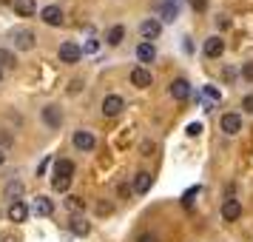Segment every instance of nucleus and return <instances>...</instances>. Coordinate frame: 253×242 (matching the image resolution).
Segmentation results:
<instances>
[{
  "instance_id": "obj_4",
  "label": "nucleus",
  "mask_w": 253,
  "mask_h": 242,
  "mask_svg": "<svg viewBox=\"0 0 253 242\" xmlns=\"http://www.w3.org/2000/svg\"><path fill=\"white\" fill-rule=\"evenodd\" d=\"M123 108H126V100H123L120 94H108V97L103 100V114L105 117H117Z\"/></svg>"
},
{
  "instance_id": "obj_32",
  "label": "nucleus",
  "mask_w": 253,
  "mask_h": 242,
  "mask_svg": "<svg viewBox=\"0 0 253 242\" xmlns=\"http://www.w3.org/2000/svg\"><path fill=\"white\" fill-rule=\"evenodd\" d=\"M205 94H208V97H211V100H216V97H219V92H216V89H213V86H208V89H205Z\"/></svg>"
},
{
  "instance_id": "obj_11",
  "label": "nucleus",
  "mask_w": 253,
  "mask_h": 242,
  "mask_svg": "<svg viewBox=\"0 0 253 242\" xmlns=\"http://www.w3.org/2000/svg\"><path fill=\"white\" fill-rule=\"evenodd\" d=\"M222 51H225L222 37H208L205 40V57H222Z\"/></svg>"
},
{
  "instance_id": "obj_22",
  "label": "nucleus",
  "mask_w": 253,
  "mask_h": 242,
  "mask_svg": "<svg viewBox=\"0 0 253 242\" xmlns=\"http://www.w3.org/2000/svg\"><path fill=\"white\" fill-rule=\"evenodd\" d=\"M160 12H162L165 20H173V17H176V6H173V3H165V6H160Z\"/></svg>"
},
{
  "instance_id": "obj_5",
  "label": "nucleus",
  "mask_w": 253,
  "mask_h": 242,
  "mask_svg": "<svg viewBox=\"0 0 253 242\" xmlns=\"http://www.w3.org/2000/svg\"><path fill=\"white\" fill-rule=\"evenodd\" d=\"M219 126H222V131H225L228 137H233V134H239L242 131V117L239 114H222Z\"/></svg>"
},
{
  "instance_id": "obj_18",
  "label": "nucleus",
  "mask_w": 253,
  "mask_h": 242,
  "mask_svg": "<svg viewBox=\"0 0 253 242\" xmlns=\"http://www.w3.org/2000/svg\"><path fill=\"white\" fill-rule=\"evenodd\" d=\"M35 214H40V217H51V214H54V202H51L48 196H37L35 199Z\"/></svg>"
},
{
  "instance_id": "obj_33",
  "label": "nucleus",
  "mask_w": 253,
  "mask_h": 242,
  "mask_svg": "<svg viewBox=\"0 0 253 242\" xmlns=\"http://www.w3.org/2000/svg\"><path fill=\"white\" fill-rule=\"evenodd\" d=\"M216 26H219V29H228V26H230V17H219Z\"/></svg>"
},
{
  "instance_id": "obj_20",
  "label": "nucleus",
  "mask_w": 253,
  "mask_h": 242,
  "mask_svg": "<svg viewBox=\"0 0 253 242\" xmlns=\"http://www.w3.org/2000/svg\"><path fill=\"white\" fill-rule=\"evenodd\" d=\"M17 196H23V183L20 180H12V183L6 185V199L17 202Z\"/></svg>"
},
{
  "instance_id": "obj_7",
  "label": "nucleus",
  "mask_w": 253,
  "mask_h": 242,
  "mask_svg": "<svg viewBox=\"0 0 253 242\" xmlns=\"http://www.w3.org/2000/svg\"><path fill=\"white\" fill-rule=\"evenodd\" d=\"M14 46L20 48V51L35 48V32H32V29H17V32H14Z\"/></svg>"
},
{
  "instance_id": "obj_13",
  "label": "nucleus",
  "mask_w": 253,
  "mask_h": 242,
  "mask_svg": "<svg viewBox=\"0 0 253 242\" xmlns=\"http://www.w3.org/2000/svg\"><path fill=\"white\" fill-rule=\"evenodd\" d=\"M151 183H154V177H151L148 171H139L137 177H134V183H131V188H134V194H145L151 188Z\"/></svg>"
},
{
  "instance_id": "obj_25",
  "label": "nucleus",
  "mask_w": 253,
  "mask_h": 242,
  "mask_svg": "<svg viewBox=\"0 0 253 242\" xmlns=\"http://www.w3.org/2000/svg\"><path fill=\"white\" fill-rule=\"evenodd\" d=\"M242 77H245V80H253V60L242 66Z\"/></svg>"
},
{
  "instance_id": "obj_31",
  "label": "nucleus",
  "mask_w": 253,
  "mask_h": 242,
  "mask_svg": "<svg viewBox=\"0 0 253 242\" xmlns=\"http://www.w3.org/2000/svg\"><path fill=\"white\" fill-rule=\"evenodd\" d=\"M131 191H134L131 185H120V196H131Z\"/></svg>"
},
{
  "instance_id": "obj_1",
  "label": "nucleus",
  "mask_w": 253,
  "mask_h": 242,
  "mask_svg": "<svg viewBox=\"0 0 253 242\" xmlns=\"http://www.w3.org/2000/svg\"><path fill=\"white\" fill-rule=\"evenodd\" d=\"M71 174H74V162L57 160L54 162V174H51V188H54V191H66L71 185Z\"/></svg>"
},
{
  "instance_id": "obj_2",
  "label": "nucleus",
  "mask_w": 253,
  "mask_h": 242,
  "mask_svg": "<svg viewBox=\"0 0 253 242\" xmlns=\"http://www.w3.org/2000/svg\"><path fill=\"white\" fill-rule=\"evenodd\" d=\"M139 35L145 37V43H154L162 35V23L157 17H148V20H142V26H139Z\"/></svg>"
},
{
  "instance_id": "obj_8",
  "label": "nucleus",
  "mask_w": 253,
  "mask_h": 242,
  "mask_svg": "<svg viewBox=\"0 0 253 242\" xmlns=\"http://www.w3.org/2000/svg\"><path fill=\"white\" fill-rule=\"evenodd\" d=\"M60 60H63V63H77V60H80V46H77V43H71V40H66V43H63V46H60Z\"/></svg>"
},
{
  "instance_id": "obj_23",
  "label": "nucleus",
  "mask_w": 253,
  "mask_h": 242,
  "mask_svg": "<svg viewBox=\"0 0 253 242\" xmlns=\"http://www.w3.org/2000/svg\"><path fill=\"white\" fill-rule=\"evenodd\" d=\"M66 205H69L71 211H83V208H85V202H83L80 196H66Z\"/></svg>"
},
{
  "instance_id": "obj_12",
  "label": "nucleus",
  "mask_w": 253,
  "mask_h": 242,
  "mask_svg": "<svg viewBox=\"0 0 253 242\" xmlns=\"http://www.w3.org/2000/svg\"><path fill=\"white\" fill-rule=\"evenodd\" d=\"M9 219H12V222H26V219H29V205L20 202V199L12 202V205H9Z\"/></svg>"
},
{
  "instance_id": "obj_10",
  "label": "nucleus",
  "mask_w": 253,
  "mask_h": 242,
  "mask_svg": "<svg viewBox=\"0 0 253 242\" xmlns=\"http://www.w3.org/2000/svg\"><path fill=\"white\" fill-rule=\"evenodd\" d=\"M131 83L137 86V89H148L151 86V71L145 66H137V69L131 71Z\"/></svg>"
},
{
  "instance_id": "obj_30",
  "label": "nucleus",
  "mask_w": 253,
  "mask_h": 242,
  "mask_svg": "<svg viewBox=\"0 0 253 242\" xmlns=\"http://www.w3.org/2000/svg\"><path fill=\"white\" fill-rule=\"evenodd\" d=\"M48 162H51V157H46V160H43L40 165H37V174H40V177H43V171L48 168Z\"/></svg>"
},
{
  "instance_id": "obj_35",
  "label": "nucleus",
  "mask_w": 253,
  "mask_h": 242,
  "mask_svg": "<svg viewBox=\"0 0 253 242\" xmlns=\"http://www.w3.org/2000/svg\"><path fill=\"white\" fill-rule=\"evenodd\" d=\"M97 211H100V214H108L111 208H108V202H97Z\"/></svg>"
},
{
  "instance_id": "obj_28",
  "label": "nucleus",
  "mask_w": 253,
  "mask_h": 242,
  "mask_svg": "<svg viewBox=\"0 0 253 242\" xmlns=\"http://www.w3.org/2000/svg\"><path fill=\"white\" fill-rule=\"evenodd\" d=\"M137 242H160V240H157L154 234H148V231H145V234H139V237H137Z\"/></svg>"
},
{
  "instance_id": "obj_34",
  "label": "nucleus",
  "mask_w": 253,
  "mask_h": 242,
  "mask_svg": "<svg viewBox=\"0 0 253 242\" xmlns=\"http://www.w3.org/2000/svg\"><path fill=\"white\" fill-rule=\"evenodd\" d=\"M80 89H83V80H74V83H71V94H77Z\"/></svg>"
},
{
  "instance_id": "obj_21",
  "label": "nucleus",
  "mask_w": 253,
  "mask_h": 242,
  "mask_svg": "<svg viewBox=\"0 0 253 242\" xmlns=\"http://www.w3.org/2000/svg\"><path fill=\"white\" fill-rule=\"evenodd\" d=\"M71 231H74L77 237H88V231H91V225H88V222H85L83 217H74V219H71Z\"/></svg>"
},
{
  "instance_id": "obj_9",
  "label": "nucleus",
  "mask_w": 253,
  "mask_h": 242,
  "mask_svg": "<svg viewBox=\"0 0 253 242\" xmlns=\"http://www.w3.org/2000/svg\"><path fill=\"white\" fill-rule=\"evenodd\" d=\"M40 117H43V123H46L48 128H60V123H63V114H60L57 105H46V108L40 111Z\"/></svg>"
},
{
  "instance_id": "obj_17",
  "label": "nucleus",
  "mask_w": 253,
  "mask_h": 242,
  "mask_svg": "<svg viewBox=\"0 0 253 242\" xmlns=\"http://www.w3.org/2000/svg\"><path fill=\"white\" fill-rule=\"evenodd\" d=\"M188 94H191L188 80H173L171 83V97H173V100H188Z\"/></svg>"
},
{
  "instance_id": "obj_19",
  "label": "nucleus",
  "mask_w": 253,
  "mask_h": 242,
  "mask_svg": "<svg viewBox=\"0 0 253 242\" xmlns=\"http://www.w3.org/2000/svg\"><path fill=\"white\" fill-rule=\"evenodd\" d=\"M123 37H126V29H123V26H111L108 35H105V43H108V46H120Z\"/></svg>"
},
{
  "instance_id": "obj_3",
  "label": "nucleus",
  "mask_w": 253,
  "mask_h": 242,
  "mask_svg": "<svg viewBox=\"0 0 253 242\" xmlns=\"http://www.w3.org/2000/svg\"><path fill=\"white\" fill-rule=\"evenodd\" d=\"M74 148H80V151H94V148H97V137H94L91 131L80 128V131H74Z\"/></svg>"
},
{
  "instance_id": "obj_29",
  "label": "nucleus",
  "mask_w": 253,
  "mask_h": 242,
  "mask_svg": "<svg viewBox=\"0 0 253 242\" xmlns=\"http://www.w3.org/2000/svg\"><path fill=\"white\" fill-rule=\"evenodd\" d=\"M194 9H196V12H205V9H208V0H194Z\"/></svg>"
},
{
  "instance_id": "obj_37",
  "label": "nucleus",
  "mask_w": 253,
  "mask_h": 242,
  "mask_svg": "<svg viewBox=\"0 0 253 242\" xmlns=\"http://www.w3.org/2000/svg\"><path fill=\"white\" fill-rule=\"evenodd\" d=\"M0 242H20V240H17L14 234H6V237H3V240H0Z\"/></svg>"
},
{
  "instance_id": "obj_16",
  "label": "nucleus",
  "mask_w": 253,
  "mask_h": 242,
  "mask_svg": "<svg viewBox=\"0 0 253 242\" xmlns=\"http://www.w3.org/2000/svg\"><path fill=\"white\" fill-rule=\"evenodd\" d=\"M12 6H14V12L20 14V17H32V14L37 12V3H35V0H14Z\"/></svg>"
},
{
  "instance_id": "obj_36",
  "label": "nucleus",
  "mask_w": 253,
  "mask_h": 242,
  "mask_svg": "<svg viewBox=\"0 0 253 242\" xmlns=\"http://www.w3.org/2000/svg\"><path fill=\"white\" fill-rule=\"evenodd\" d=\"M85 51H88V54H94V51H97V43H94V40H88V43H85Z\"/></svg>"
},
{
  "instance_id": "obj_26",
  "label": "nucleus",
  "mask_w": 253,
  "mask_h": 242,
  "mask_svg": "<svg viewBox=\"0 0 253 242\" xmlns=\"http://www.w3.org/2000/svg\"><path fill=\"white\" fill-rule=\"evenodd\" d=\"M188 134H191V137H199V134H202V123H191V126H188Z\"/></svg>"
},
{
  "instance_id": "obj_14",
  "label": "nucleus",
  "mask_w": 253,
  "mask_h": 242,
  "mask_svg": "<svg viewBox=\"0 0 253 242\" xmlns=\"http://www.w3.org/2000/svg\"><path fill=\"white\" fill-rule=\"evenodd\" d=\"M43 23L60 26L63 23V9H60V6H46V9H43Z\"/></svg>"
},
{
  "instance_id": "obj_6",
  "label": "nucleus",
  "mask_w": 253,
  "mask_h": 242,
  "mask_svg": "<svg viewBox=\"0 0 253 242\" xmlns=\"http://www.w3.org/2000/svg\"><path fill=\"white\" fill-rule=\"evenodd\" d=\"M242 217V202L239 199H225L222 202V219L225 222H236Z\"/></svg>"
},
{
  "instance_id": "obj_39",
  "label": "nucleus",
  "mask_w": 253,
  "mask_h": 242,
  "mask_svg": "<svg viewBox=\"0 0 253 242\" xmlns=\"http://www.w3.org/2000/svg\"><path fill=\"white\" fill-rule=\"evenodd\" d=\"M0 80H3V69H0Z\"/></svg>"
},
{
  "instance_id": "obj_15",
  "label": "nucleus",
  "mask_w": 253,
  "mask_h": 242,
  "mask_svg": "<svg viewBox=\"0 0 253 242\" xmlns=\"http://www.w3.org/2000/svg\"><path fill=\"white\" fill-rule=\"evenodd\" d=\"M137 60L139 63H154V60H157V48H154V43H139L137 46Z\"/></svg>"
},
{
  "instance_id": "obj_24",
  "label": "nucleus",
  "mask_w": 253,
  "mask_h": 242,
  "mask_svg": "<svg viewBox=\"0 0 253 242\" xmlns=\"http://www.w3.org/2000/svg\"><path fill=\"white\" fill-rule=\"evenodd\" d=\"M12 63H14V54L6 51V48H0V66H12Z\"/></svg>"
},
{
  "instance_id": "obj_38",
  "label": "nucleus",
  "mask_w": 253,
  "mask_h": 242,
  "mask_svg": "<svg viewBox=\"0 0 253 242\" xmlns=\"http://www.w3.org/2000/svg\"><path fill=\"white\" fill-rule=\"evenodd\" d=\"M3 162H6V154H3V148H0V165H3Z\"/></svg>"
},
{
  "instance_id": "obj_27",
  "label": "nucleus",
  "mask_w": 253,
  "mask_h": 242,
  "mask_svg": "<svg viewBox=\"0 0 253 242\" xmlns=\"http://www.w3.org/2000/svg\"><path fill=\"white\" fill-rule=\"evenodd\" d=\"M242 108H245L248 114H253V94H248V97L242 100Z\"/></svg>"
}]
</instances>
